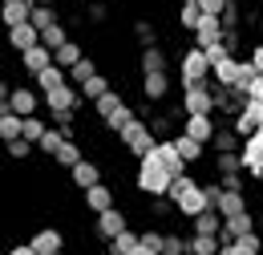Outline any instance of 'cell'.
Returning <instances> with one entry per match:
<instances>
[{"label":"cell","mask_w":263,"mask_h":255,"mask_svg":"<svg viewBox=\"0 0 263 255\" xmlns=\"http://www.w3.org/2000/svg\"><path fill=\"white\" fill-rule=\"evenodd\" d=\"M130 122H134V110L126 105V110H118V114H114V118H109L105 126H109V130H122V126H130Z\"/></svg>","instance_id":"bcb514c9"},{"label":"cell","mask_w":263,"mask_h":255,"mask_svg":"<svg viewBox=\"0 0 263 255\" xmlns=\"http://www.w3.org/2000/svg\"><path fill=\"white\" fill-rule=\"evenodd\" d=\"M239 154H243V170H247L251 178H259L263 174V134L259 130H255L251 138H243V150H239Z\"/></svg>","instance_id":"8992f818"},{"label":"cell","mask_w":263,"mask_h":255,"mask_svg":"<svg viewBox=\"0 0 263 255\" xmlns=\"http://www.w3.org/2000/svg\"><path fill=\"white\" fill-rule=\"evenodd\" d=\"M36 4H49V8H53V0H36Z\"/></svg>","instance_id":"6f0895ef"},{"label":"cell","mask_w":263,"mask_h":255,"mask_svg":"<svg viewBox=\"0 0 263 255\" xmlns=\"http://www.w3.org/2000/svg\"><path fill=\"white\" fill-rule=\"evenodd\" d=\"M134 255H162V251H154V247H146V243H138V247H134Z\"/></svg>","instance_id":"9f6ffc18"},{"label":"cell","mask_w":263,"mask_h":255,"mask_svg":"<svg viewBox=\"0 0 263 255\" xmlns=\"http://www.w3.org/2000/svg\"><path fill=\"white\" fill-rule=\"evenodd\" d=\"M93 110H98V118H101V122H109V118H114L118 110H126V101H122V94H118V89H109L105 97H98V101H93Z\"/></svg>","instance_id":"4316f807"},{"label":"cell","mask_w":263,"mask_h":255,"mask_svg":"<svg viewBox=\"0 0 263 255\" xmlns=\"http://www.w3.org/2000/svg\"><path fill=\"white\" fill-rule=\"evenodd\" d=\"M65 142H69V134H65V130H61V126H49V134H45V138H41L36 146H41V150H45L49 158H57V150H61Z\"/></svg>","instance_id":"83f0119b"},{"label":"cell","mask_w":263,"mask_h":255,"mask_svg":"<svg viewBox=\"0 0 263 255\" xmlns=\"http://www.w3.org/2000/svg\"><path fill=\"white\" fill-rule=\"evenodd\" d=\"M198 4H202V12H211V16H223L231 0H198Z\"/></svg>","instance_id":"7dc6e473"},{"label":"cell","mask_w":263,"mask_h":255,"mask_svg":"<svg viewBox=\"0 0 263 255\" xmlns=\"http://www.w3.org/2000/svg\"><path fill=\"white\" fill-rule=\"evenodd\" d=\"M53 126H61L73 138V110H53Z\"/></svg>","instance_id":"f6af8a7d"},{"label":"cell","mask_w":263,"mask_h":255,"mask_svg":"<svg viewBox=\"0 0 263 255\" xmlns=\"http://www.w3.org/2000/svg\"><path fill=\"white\" fill-rule=\"evenodd\" d=\"M182 110L186 114H215V89L202 85H182Z\"/></svg>","instance_id":"5b68a950"},{"label":"cell","mask_w":263,"mask_h":255,"mask_svg":"<svg viewBox=\"0 0 263 255\" xmlns=\"http://www.w3.org/2000/svg\"><path fill=\"white\" fill-rule=\"evenodd\" d=\"M8 255H36V251H33V243H21V247H12Z\"/></svg>","instance_id":"11a10c76"},{"label":"cell","mask_w":263,"mask_h":255,"mask_svg":"<svg viewBox=\"0 0 263 255\" xmlns=\"http://www.w3.org/2000/svg\"><path fill=\"white\" fill-rule=\"evenodd\" d=\"M239 138H243V134H239L235 126H219L211 146H215V154H235V150H243V142H239Z\"/></svg>","instance_id":"44dd1931"},{"label":"cell","mask_w":263,"mask_h":255,"mask_svg":"<svg viewBox=\"0 0 263 255\" xmlns=\"http://www.w3.org/2000/svg\"><path fill=\"white\" fill-rule=\"evenodd\" d=\"M227 37V25H223V16H202L198 21V29H195V45H202V49H211V45H219Z\"/></svg>","instance_id":"52a82bcc"},{"label":"cell","mask_w":263,"mask_h":255,"mask_svg":"<svg viewBox=\"0 0 263 255\" xmlns=\"http://www.w3.org/2000/svg\"><path fill=\"white\" fill-rule=\"evenodd\" d=\"M178 65H182V85H202V81L215 73V65H211V57H206L202 45L186 49V53L178 57Z\"/></svg>","instance_id":"3957f363"},{"label":"cell","mask_w":263,"mask_h":255,"mask_svg":"<svg viewBox=\"0 0 263 255\" xmlns=\"http://www.w3.org/2000/svg\"><path fill=\"white\" fill-rule=\"evenodd\" d=\"M223 211L219 207H206L202 215H195V235H223Z\"/></svg>","instance_id":"d6986e66"},{"label":"cell","mask_w":263,"mask_h":255,"mask_svg":"<svg viewBox=\"0 0 263 255\" xmlns=\"http://www.w3.org/2000/svg\"><path fill=\"white\" fill-rule=\"evenodd\" d=\"M150 130H154V134H166V130H170V118H154V122H150Z\"/></svg>","instance_id":"db71d44e"},{"label":"cell","mask_w":263,"mask_h":255,"mask_svg":"<svg viewBox=\"0 0 263 255\" xmlns=\"http://www.w3.org/2000/svg\"><path fill=\"white\" fill-rule=\"evenodd\" d=\"M85 207H89V211H93V215H101V211H109V207H114V191H109V187H89V191H85Z\"/></svg>","instance_id":"cb8c5ba5"},{"label":"cell","mask_w":263,"mask_h":255,"mask_svg":"<svg viewBox=\"0 0 263 255\" xmlns=\"http://www.w3.org/2000/svg\"><path fill=\"white\" fill-rule=\"evenodd\" d=\"M4 4H8V0H4Z\"/></svg>","instance_id":"6125c7cd"},{"label":"cell","mask_w":263,"mask_h":255,"mask_svg":"<svg viewBox=\"0 0 263 255\" xmlns=\"http://www.w3.org/2000/svg\"><path fill=\"white\" fill-rule=\"evenodd\" d=\"M69 41V32H65V25H53V29H45L41 32V45H49V49H53V53H57V49H61V45H65Z\"/></svg>","instance_id":"f35d334b"},{"label":"cell","mask_w":263,"mask_h":255,"mask_svg":"<svg viewBox=\"0 0 263 255\" xmlns=\"http://www.w3.org/2000/svg\"><path fill=\"white\" fill-rule=\"evenodd\" d=\"M53 57H57V65H61V69H73V65L85 57V53H81V45H77V41H65V45H61Z\"/></svg>","instance_id":"836d02e7"},{"label":"cell","mask_w":263,"mask_h":255,"mask_svg":"<svg viewBox=\"0 0 263 255\" xmlns=\"http://www.w3.org/2000/svg\"><path fill=\"white\" fill-rule=\"evenodd\" d=\"M33 25H36L41 32L53 29V25H61V21H57V8H49V4H36V8H33Z\"/></svg>","instance_id":"d590c367"},{"label":"cell","mask_w":263,"mask_h":255,"mask_svg":"<svg viewBox=\"0 0 263 255\" xmlns=\"http://www.w3.org/2000/svg\"><path fill=\"white\" fill-rule=\"evenodd\" d=\"M134 37H138V45H142V49H150V45L158 41V32H154L150 21H134Z\"/></svg>","instance_id":"ab89813d"},{"label":"cell","mask_w":263,"mask_h":255,"mask_svg":"<svg viewBox=\"0 0 263 255\" xmlns=\"http://www.w3.org/2000/svg\"><path fill=\"white\" fill-rule=\"evenodd\" d=\"M122 231H126V215H122L118 207H109V211H101V215H98V235L105 239V243L118 239Z\"/></svg>","instance_id":"5bb4252c"},{"label":"cell","mask_w":263,"mask_h":255,"mask_svg":"<svg viewBox=\"0 0 263 255\" xmlns=\"http://www.w3.org/2000/svg\"><path fill=\"white\" fill-rule=\"evenodd\" d=\"M8 154H12L16 162L29 158V154H33V142H29V138H12V142H8Z\"/></svg>","instance_id":"7bdbcfd3"},{"label":"cell","mask_w":263,"mask_h":255,"mask_svg":"<svg viewBox=\"0 0 263 255\" xmlns=\"http://www.w3.org/2000/svg\"><path fill=\"white\" fill-rule=\"evenodd\" d=\"M57 255H65V251H57Z\"/></svg>","instance_id":"94428289"},{"label":"cell","mask_w":263,"mask_h":255,"mask_svg":"<svg viewBox=\"0 0 263 255\" xmlns=\"http://www.w3.org/2000/svg\"><path fill=\"white\" fill-rule=\"evenodd\" d=\"M142 243V235H134L130 227L118 235V239H109V255H134V247Z\"/></svg>","instance_id":"1f68e13d"},{"label":"cell","mask_w":263,"mask_h":255,"mask_svg":"<svg viewBox=\"0 0 263 255\" xmlns=\"http://www.w3.org/2000/svg\"><path fill=\"white\" fill-rule=\"evenodd\" d=\"M259 134H263V130H259Z\"/></svg>","instance_id":"be15d7a7"},{"label":"cell","mask_w":263,"mask_h":255,"mask_svg":"<svg viewBox=\"0 0 263 255\" xmlns=\"http://www.w3.org/2000/svg\"><path fill=\"white\" fill-rule=\"evenodd\" d=\"M255 223H259V219H251V211H243V215H231L227 223H223V235H219V239H223V243H235V239L251 235V231H255Z\"/></svg>","instance_id":"8fae6325"},{"label":"cell","mask_w":263,"mask_h":255,"mask_svg":"<svg viewBox=\"0 0 263 255\" xmlns=\"http://www.w3.org/2000/svg\"><path fill=\"white\" fill-rule=\"evenodd\" d=\"M215 170L219 174H235V170H243V154L235 150V154H215Z\"/></svg>","instance_id":"8d00e7d4"},{"label":"cell","mask_w":263,"mask_h":255,"mask_svg":"<svg viewBox=\"0 0 263 255\" xmlns=\"http://www.w3.org/2000/svg\"><path fill=\"white\" fill-rule=\"evenodd\" d=\"M215 122H211V114H186V122H182V134H191L198 142H215Z\"/></svg>","instance_id":"7c38bea8"},{"label":"cell","mask_w":263,"mask_h":255,"mask_svg":"<svg viewBox=\"0 0 263 255\" xmlns=\"http://www.w3.org/2000/svg\"><path fill=\"white\" fill-rule=\"evenodd\" d=\"M142 243H146V247H154V251H162L166 235H162V231H142Z\"/></svg>","instance_id":"c3c4849f"},{"label":"cell","mask_w":263,"mask_h":255,"mask_svg":"<svg viewBox=\"0 0 263 255\" xmlns=\"http://www.w3.org/2000/svg\"><path fill=\"white\" fill-rule=\"evenodd\" d=\"M247 97H251V101H263V73L251 81V85H247Z\"/></svg>","instance_id":"f907efd6"},{"label":"cell","mask_w":263,"mask_h":255,"mask_svg":"<svg viewBox=\"0 0 263 255\" xmlns=\"http://www.w3.org/2000/svg\"><path fill=\"white\" fill-rule=\"evenodd\" d=\"M77 89H81V101H98V97L109 94V81H105L101 73H93V77H89L85 85H77Z\"/></svg>","instance_id":"f546056e"},{"label":"cell","mask_w":263,"mask_h":255,"mask_svg":"<svg viewBox=\"0 0 263 255\" xmlns=\"http://www.w3.org/2000/svg\"><path fill=\"white\" fill-rule=\"evenodd\" d=\"M202 16H206V12H202V4H198V0H182V12H178V21H182V29H191V32H195Z\"/></svg>","instance_id":"d6a6232c"},{"label":"cell","mask_w":263,"mask_h":255,"mask_svg":"<svg viewBox=\"0 0 263 255\" xmlns=\"http://www.w3.org/2000/svg\"><path fill=\"white\" fill-rule=\"evenodd\" d=\"M45 105H49V114H53V110H77V105H81V89H77L73 81H65V85H57V89L45 94Z\"/></svg>","instance_id":"ba28073f"},{"label":"cell","mask_w":263,"mask_h":255,"mask_svg":"<svg viewBox=\"0 0 263 255\" xmlns=\"http://www.w3.org/2000/svg\"><path fill=\"white\" fill-rule=\"evenodd\" d=\"M259 227H263V215H259Z\"/></svg>","instance_id":"91938a15"},{"label":"cell","mask_w":263,"mask_h":255,"mask_svg":"<svg viewBox=\"0 0 263 255\" xmlns=\"http://www.w3.org/2000/svg\"><path fill=\"white\" fill-rule=\"evenodd\" d=\"M219 183H223L227 191H243V170H235V174H219Z\"/></svg>","instance_id":"681fc988"},{"label":"cell","mask_w":263,"mask_h":255,"mask_svg":"<svg viewBox=\"0 0 263 255\" xmlns=\"http://www.w3.org/2000/svg\"><path fill=\"white\" fill-rule=\"evenodd\" d=\"M33 8H36V0H8V4H4V25H8V29L29 25V21H33Z\"/></svg>","instance_id":"e0dca14e"},{"label":"cell","mask_w":263,"mask_h":255,"mask_svg":"<svg viewBox=\"0 0 263 255\" xmlns=\"http://www.w3.org/2000/svg\"><path fill=\"white\" fill-rule=\"evenodd\" d=\"M150 154L162 162V166L170 170V174H174V178H182V174H186V158L178 154V146H174V142H158V146H154Z\"/></svg>","instance_id":"30bf717a"},{"label":"cell","mask_w":263,"mask_h":255,"mask_svg":"<svg viewBox=\"0 0 263 255\" xmlns=\"http://www.w3.org/2000/svg\"><path fill=\"white\" fill-rule=\"evenodd\" d=\"M170 198H174L178 215H186V219H195V215H202V211L211 207V198H206V187H198L191 174L174 178V187H170Z\"/></svg>","instance_id":"6da1fadb"},{"label":"cell","mask_w":263,"mask_h":255,"mask_svg":"<svg viewBox=\"0 0 263 255\" xmlns=\"http://www.w3.org/2000/svg\"><path fill=\"white\" fill-rule=\"evenodd\" d=\"M142 94L146 101H162L170 94V73H142Z\"/></svg>","instance_id":"ac0fdd59"},{"label":"cell","mask_w":263,"mask_h":255,"mask_svg":"<svg viewBox=\"0 0 263 255\" xmlns=\"http://www.w3.org/2000/svg\"><path fill=\"white\" fill-rule=\"evenodd\" d=\"M166 69H170V57H166L158 45L142 49V73H166Z\"/></svg>","instance_id":"d4e9b609"},{"label":"cell","mask_w":263,"mask_h":255,"mask_svg":"<svg viewBox=\"0 0 263 255\" xmlns=\"http://www.w3.org/2000/svg\"><path fill=\"white\" fill-rule=\"evenodd\" d=\"M21 65H25V73H45L49 65H57V57H53V49L49 45H33V49H25L21 53Z\"/></svg>","instance_id":"9c48e42d"},{"label":"cell","mask_w":263,"mask_h":255,"mask_svg":"<svg viewBox=\"0 0 263 255\" xmlns=\"http://www.w3.org/2000/svg\"><path fill=\"white\" fill-rule=\"evenodd\" d=\"M36 105H41V101H36L33 89H12V94H8V101H4L0 110H12V114H21V118H33Z\"/></svg>","instance_id":"4fadbf2b"},{"label":"cell","mask_w":263,"mask_h":255,"mask_svg":"<svg viewBox=\"0 0 263 255\" xmlns=\"http://www.w3.org/2000/svg\"><path fill=\"white\" fill-rule=\"evenodd\" d=\"M239 243H243L247 251H263V239H259V235H255V231H251V235H243Z\"/></svg>","instance_id":"816d5d0a"},{"label":"cell","mask_w":263,"mask_h":255,"mask_svg":"<svg viewBox=\"0 0 263 255\" xmlns=\"http://www.w3.org/2000/svg\"><path fill=\"white\" fill-rule=\"evenodd\" d=\"M33 81H36V89H41V94H49V89H57V85H65V81H69V69H61V65H49L45 73H36Z\"/></svg>","instance_id":"603a6c76"},{"label":"cell","mask_w":263,"mask_h":255,"mask_svg":"<svg viewBox=\"0 0 263 255\" xmlns=\"http://www.w3.org/2000/svg\"><path fill=\"white\" fill-rule=\"evenodd\" d=\"M247 255H263V251H247Z\"/></svg>","instance_id":"680465c9"},{"label":"cell","mask_w":263,"mask_h":255,"mask_svg":"<svg viewBox=\"0 0 263 255\" xmlns=\"http://www.w3.org/2000/svg\"><path fill=\"white\" fill-rule=\"evenodd\" d=\"M162 255H191V239H182V235H166Z\"/></svg>","instance_id":"60d3db41"},{"label":"cell","mask_w":263,"mask_h":255,"mask_svg":"<svg viewBox=\"0 0 263 255\" xmlns=\"http://www.w3.org/2000/svg\"><path fill=\"white\" fill-rule=\"evenodd\" d=\"M223 251V239L219 235H195L191 239V255H219Z\"/></svg>","instance_id":"4dcf8cb0"},{"label":"cell","mask_w":263,"mask_h":255,"mask_svg":"<svg viewBox=\"0 0 263 255\" xmlns=\"http://www.w3.org/2000/svg\"><path fill=\"white\" fill-rule=\"evenodd\" d=\"M219 211H223V219H231V215H243V211H247V198H243V191H227V187H223V194H219Z\"/></svg>","instance_id":"484cf974"},{"label":"cell","mask_w":263,"mask_h":255,"mask_svg":"<svg viewBox=\"0 0 263 255\" xmlns=\"http://www.w3.org/2000/svg\"><path fill=\"white\" fill-rule=\"evenodd\" d=\"M93 73H98V65L89 61V57H81V61H77L73 69H69V81H73V85H85V81H89Z\"/></svg>","instance_id":"e575fe53"},{"label":"cell","mask_w":263,"mask_h":255,"mask_svg":"<svg viewBox=\"0 0 263 255\" xmlns=\"http://www.w3.org/2000/svg\"><path fill=\"white\" fill-rule=\"evenodd\" d=\"M45 134H49V126H45V122H41L36 114H33V118H25V138H29L33 146L41 142V138H45Z\"/></svg>","instance_id":"b9f144b4"},{"label":"cell","mask_w":263,"mask_h":255,"mask_svg":"<svg viewBox=\"0 0 263 255\" xmlns=\"http://www.w3.org/2000/svg\"><path fill=\"white\" fill-rule=\"evenodd\" d=\"M243 105H247V94H243V89H231V85H219V89H215V110H219V114H239Z\"/></svg>","instance_id":"9a60e30c"},{"label":"cell","mask_w":263,"mask_h":255,"mask_svg":"<svg viewBox=\"0 0 263 255\" xmlns=\"http://www.w3.org/2000/svg\"><path fill=\"white\" fill-rule=\"evenodd\" d=\"M174 146H178V154H182L186 162H198L206 142H198V138H191V134H178V138H174Z\"/></svg>","instance_id":"f1b7e54d"},{"label":"cell","mask_w":263,"mask_h":255,"mask_svg":"<svg viewBox=\"0 0 263 255\" xmlns=\"http://www.w3.org/2000/svg\"><path fill=\"white\" fill-rule=\"evenodd\" d=\"M170 187H174V174H170L154 154L138 158V191H142V194L158 198V194H170Z\"/></svg>","instance_id":"7a4b0ae2"},{"label":"cell","mask_w":263,"mask_h":255,"mask_svg":"<svg viewBox=\"0 0 263 255\" xmlns=\"http://www.w3.org/2000/svg\"><path fill=\"white\" fill-rule=\"evenodd\" d=\"M29 243H33V251H36V255H57L61 247H65V239H61V231H57V227H45V231H36Z\"/></svg>","instance_id":"2e32d148"},{"label":"cell","mask_w":263,"mask_h":255,"mask_svg":"<svg viewBox=\"0 0 263 255\" xmlns=\"http://www.w3.org/2000/svg\"><path fill=\"white\" fill-rule=\"evenodd\" d=\"M118 138H122V146H126L130 154H138V158H146V154H150V150L158 146L154 130L146 126V122H138V118H134L130 126H122V130H118Z\"/></svg>","instance_id":"277c9868"},{"label":"cell","mask_w":263,"mask_h":255,"mask_svg":"<svg viewBox=\"0 0 263 255\" xmlns=\"http://www.w3.org/2000/svg\"><path fill=\"white\" fill-rule=\"evenodd\" d=\"M8 41H12V49H16V53H25V49L41 45V29H36L33 21H29V25H16V29H8Z\"/></svg>","instance_id":"ffe728a7"},{"label":"cell","mask_w":263,"mask_h":255,"mask_svg":"<svg viewBox=\"0 0 263 255\" xmlns=\"http://www.w3.org/2000/svg\"><path fill=\"white\" fill-rule=\"evenodd\" d=\"M69 174H73V187H81V191H89V187H98V183H101V170L89 158H81Z\"/></svg>","instance_id":"7402d4cb"},{"label":"cell","mask_w":263,"mask_h":255,"mask_svg":"<svg viewBox=\"0 0 263 255\" xmlns=\"http://www.w3.org/2000/svg\"><path fill=\"white\" fill-rule=\"evenodd\" d=\"M57 166H69V170H73V166H77V162H81V150H77V142H73V138H69L65 146H61V150H57Z\"/></svg>","instance_id":"74e56055"},{"label":"cell","mask_w":263,"mask_h":255,"mask_svg":"<svg viewBox=\"0 0 263 255\" xmlns=\"http://www.w3.org/2000/svg\"><path fill=\"white\" fill-rule=\"evenodd\" d=\"M85 16H89L93 25H101V21L109 16V8H105V0H89V8H85Z\"/></svg>","instance_id":"ee69618b"},{"label":"cell","mask_w":263,"mask_h":255,"mask_svg":"<svg viewBox=\"0 0 263 255\" xmlns=\"http://www.w3.org/2000/svg\"><path fill=\"white\" fill-rule=\"evenodd\" d=\"M247 61H251V65L263 73V45H255V49H251V57H247Z\"/></svg>","instance_id":"f5cc1de1"}]
</instances>
